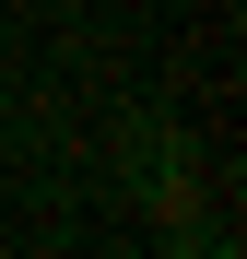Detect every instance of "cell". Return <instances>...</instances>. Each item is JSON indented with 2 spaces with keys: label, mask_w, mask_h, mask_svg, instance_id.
Instances as JSON below:
<instances>
[{
  "label": "cell",
  "mask_w": 247,
  "mask_h": 259,
  "mask_svg": "<svg viewBox=\"0 0 247 259\" xmlns=\"http://www.w3.org/2000/svg\"><path fill=\"white\" fill-rule=\"evenodd\" d=\"M118 165H130V200L153 212V224H165V236H188V189H200V153H188V130L165 118V106H141V118H130Z\"/></svg>",
  "instance_id": "cell-1"
}]
</instances>
